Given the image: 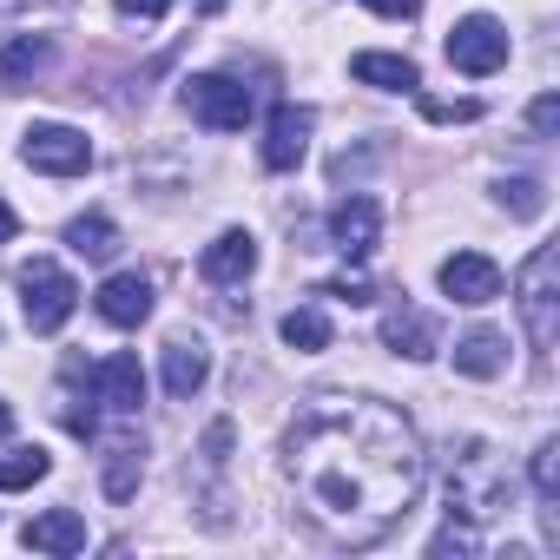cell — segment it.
Returning <instances> with one entry per match:
<instances>
[{
    "mask_svg": "<svg viewBox=\"0 0 560 560\" xmlns=\"http://www.w3.org/2000/svg\"><path fill=\"white\" fill-rule=\"evenodd\" d=\"M284 475L330 547H376L422 494V442L376 396H311L284 435Z\"/></svg>",
    "mask_w": 560,
    "mask_h": 560,
    "instance_id": "6da1fadb",
    "label": "cell"
},
{
    "mask_svg": "<svg viewBox=\"0 0 560 560\" xmlns=\"http://www.w3.org/2000/svg\"><path fill=\"white\" fill-rule=\"evenodd\" d=\"M508 501H514V481L501 475V462L488 455V442L448 448V514H462V521H494Z\"/></svg>",
    "mask_w": 560,
    "mask_h": 560,
    "instance_id": "7a4b0ae2",
    "label": "cell"
},
{
    "mask_svg": "<svg viewBox=\"0 0 560 560\" xmlns=\"http://www.w3.org/2000/svg\"><path fill=\"white\" fill-rule=\"evenodd\" d=\"M553 277H560V250H553V244H540V250L521 264V277H514V304H521L527 343H534L540 357L560 343V291H553Z\"/></svg>",
    "mask_w": 560,
    "mask_h": 560,
    "instance_id": "3957f363",
    "label": "cell"
},
{
    "mask_svg": "<svg viewBox=\"0 0 560 560\" xmlns=\"http://www.w3.org/2000/svg\"><path fill=\"white\" fill-rule=\"evenodd\" d=\"M73 304H80V284H73L54 257H34V264L21 270V311H27V330H34V337H54V330L73 317Z\"/></svg>",
    "mask_w": 560,
    "mask_h": 560,
    "instance_id": "277c9868",
    "label": "cell"
},
{
    "mask_svg": "<svg viewBox=\"0 0 560 560\" xmlns=\"http://www.w3.org/2000/svg\"><path fill=\"white\" fill-rule=\"evenodd\" d=\"M442 54H448V67H455V73H468V80L501 73V67H508V27H501L494 14H468V21H455V27H448Z\"/></svg>",
    "mask_w": 560,
    "mask_h": 560,
    "instance_id": "5b68a950",
    "label": "cell"
},
{
    "mask_svg": "<svg viewBox=\"0 0 560 560\" xmlns=\"http://www.w3.org/2000/svg\"><path fill=\"white\" fill-rule=\"evenodd\" d=\"M185 113L211 132H244L250 126V86L231 73H198V80H185Z\"/></svg>",
    "mask_w": 560,
    "mask_h": 560,
    "instance_id": "8992f818",
    "label": "cell"
},
{
    "mask_svg": "<svg viewBox=\"0 0 560 560\" xmlns=\"http://www.w3.org/2000/svg\"><path fill=\"white\" fill-rule=\"evenodd\" d=\"M21 159H27L34 172L80 178V172L93 165V145H86V132H73V126H34V132L21 139Z\"/></svg>",
    "mask_w": 560,
    "mask_h": 560,
    "instance_id": "52a82bcc",
    "label": "cell"
},
{
    "mask_svg": "<svg viewBox=\"0 0 560 560\" xmlns=\"http://www.w3.org/2000/svg\"><path fill=\"white\" fill-rule=\"evenodd\" d=\"M311 126H317L311 106H277L270 126H264V165L270 172H298L304 152H311Z\"/></svg>",
    "mask_w": 560,
    "mask_h": 560,
    "instance_id": "ba28073f",
    "label": "cell"
},
{
    "mask_svg": "<svg viewBox=\"0 0 560 560\" xmlns=\"http://www.w3.org/2000/svg\"><path fill=\"white\" fill-rule=\"evenodd\" d=\"M442 291H448L455 304L481 311V304H494V298H501V264H494V257H481V250H455V257L442 264Z\"/></svg>",
    "mask_w": 560,
    "mask_h": 560,
    "instance_id": "9c48e42d",
    "label": "cell"
},
{
    "mask_svg": "<svg viewBox=\"0 0 560 560\" xmlns=\"http://www.w3.org/2000/svg\"><path fill=\"white\" fill-rule=\"evenodd\" d=\"M100 317L106 324H119V330H139L145 317H152V277H139V270H113L106 284H100Z\"/></svg>",
    "mask_w": 560,
    "mask_h": 560,
    "instance_id": "30bf717a",
    "label": "cell"
},
{
    "mask_svg": "<svg viewBox=\"0 0 560 560\" xmlns=\"http://www.w3.org/2000/svg\"><path fill=\"white\" fill-rule=\"evenodd\" d=\"M198 270H205V284H218V291L244 284V277L257 270V237H250V231H218V237L205 244Z\"/></svg>",
    "mask_w": 560,
    "mask_h": 560,
    "instance_id": "8fae6325",
    "label": "cell"
},
{
    "mask_svg": "<svg viewBox=\"0 0 560 560\" xmlns=\"http://www.w3.org/2000/svg\"><path fill=\"white\" fill-rule=\"evenodd\" d=\"M376 237H383V211H376V198H343V205L330 211V244H337L350 264H363V257L376 250Z\"/></svg>",
    "mask_w": 560,
    "mask_h": 560,
    "instance_id": "7c38bea8",
    "label": "cell"
},
{
    "mask_svg": "<svg viewBox=\"0 0 560 560\" xmlns=\"http://www.w3.org/2000/svg\"><path fill=\"white\" fill-rule=\"evenodd\" d=\"M86 383H93V396H100L106 409H119V416H132V409L145 402V370H139L132 350H119V357H106L100 370H86Z\"/></svg>",
    "mask_w": 560,
    "mask_h": 560,
    "instance_id": "4fadbf2b",
    "label": "cell"
},
{
    "mask_svg": "<svg viewBox=\"0 0 560 560\" xmlns=\"http://www.w3.org/2000/svg\"><path fill=\"white\" fill-rule=\"evenodd\" d=\"M383 343L396 350V357H409V363H422V357H435V324L402 298V304H389L383 311Z\"/></svg>",
    "mask_w": 560,
    "mask_h": 560,
    "instance_id": "5bb4252c",
    "label": "cell"
},
{
    "mask_svg": "<svg viewBox=\"0 0 560 560\" xmlns=\"http://www.w3.org/2000/svg\"><path fill=\"white\" fill-rule=\"evenodd\" d=\"M205 376H211V357H205V343L198 337H172L165 343V396H198L205 389Z\"/></svg>",
    "mask_w": 560,
    "mask_h": 560,
    "instance_id": "9a60e30c",
    "label": "cell"
},
{
    "mask_svg": "<svg viewBox=\"0 0 560 560\" xmlns=\"http://www.w3.org/2000/svg\"><path fill=\"white\" fill-rule=\"evenodd\" d=\"M27 547H40V553H80L86 547V521L73 514V508H47V514H34L27 521V534H21Z\"/></svg>",
    "mask_w": 560,
    "mask_h": 560,
    "instance_id": "2e32d148",
    "label": "cell"
},
{
    "mask_svg": "<svg viewBox=\"0 0 560 560\" xmlns=\"http://www.w3.org/2000/svg\"><path fill=\"white\" fill-rule=\"evenodd\" d=\"M350 73H357L363 86H383V93H416V86H422L416 60H402V54H357Z\"/></svg>",
    "mask_w": 560,
    "mask_h": 560,
    "instance_id": "e0dca14e",
    "label": "cell"
},
{
    "mask_svg": "<svg viewBox=\"0 0 560 560\" xmlns=\"http://www.w3.org/2000/svg\"><path fill=\"white\" fill-rule=\"evenodd\" d=\"M501 363H508V343H501V330H468V337L455 343V370H462V376H475V383L501 376Z\"/></svg>",
    "mask_w": 560,
    "mask_h": 560,
    "instance_id": "ac0fdd59",
    "label": "cell"
},
{
    "mask_svg": "<svg viewBox=\"0 0 560 560\" xmlns=\"http://www.w3.org/2000/svg\"><path fill=\"white\" fill-rule=\"evenodd\" d=\"M534 494H540V514H547V540H560V514H553V501H560V442L553 435L534 448Z\"/></svg>",
    "mask_w": 560,
    "mask_h": 560,
    "instance_id": "d6986e66",
    "label": "cell"
},
{
    "mask_svg": "<svg viewBox=\"0 0 560 560\" xmlns=\"http://www.w3.org/2000/svg\"><path fill=\"white\" fill-rule=\"evenodd\" d=\"M67 244H73V257H93V264H106L113 250H119V231H113V218H73L67 224Z\"/></svg>",
    "mask_w": 560,
    "mask_h": 560,
    "instance_id": "ffe728a7",
    "label": "cell"
},
{
    "mask_svg": "<svg viewBox=\"0 0 560 560\" xmlns=\"http://www.w3.org/2000/svg\"><path fill=\"white\" fill-rule=\"evenodd\" d=\"M47 448H14V455H0V494H21L34 481H47Z\"/></svg>",
    "mask_w": 560,
    "mask_h": 560,
    "instance_id": "44dd1931",
    "label": "cell"
},
{
    "mask_svg": "<svg viewBox=\"0 0 560 560\" xmlns=\"http://www.w3.org/2000/svg\"><path fill=\"white\" fill-rule=\"evenodd\" d=\"M47 60H54V47H47V40H34V34H21V40L0 47V80H34Z\"/></svg>",
    "mask_w": 560,
    "mask_h": 560,
    "instance_id": "7402d4cb",
    "label": "cell"
},
{
    "mask_svg": "<svg viewBox=\"0 0 560 560\" xmlns=\"http://www.w3.org/2000/svg\"><path fill=\"white\" fill-rule=\"evenodd\" d=\"M284 343H291V350H304V357L330 350V317H324V311H311V304H304V311H291V317H284Z\"/></svg>",
    "mask_w": 560,
    "mask_h": 560,
    "instance_id": "603a6c76",
    "label": "cell"
},
{
    "mask_svg": "<svg viewBox=\"0 0 560 560\" xmlns=\"http://www.w3.org/2000/svg\"><path fill=\"white\" fill-rule=\"evenodd\" d=\"M132 488H139V442H113V455H106V494L132 501Z\"/></svg>",
    "mask_w": 560,
    "mask_h": 560,
    "instance_id": "cb8c5ba5",
    "label": "cell"
},
{
    "mask_svg": "<svg viewBox=\"0 0 560 560\" xmlns=\"http://www.w3.org/2000/svg\"><path fill=\"white\" fill-rule=\"evenodd\" d=\"M501 205H508L514 218H540V205H547V198H540V185H534V178H508V185H501Z\"/></svg>",
    "mask_w": 560,
    "mask_h": 560,
    "instance_id": "d4e9b609",
    "label": "cell"
},
{
    "mask_svg": "<svg viewBox=\"0 0 560 560\" xmlns=\"http://www.w3.org/2000/svg\"><path fill=\"white\" fill-rule=\"evenodd\" d=\"M324 298H350V304H370V298H376V284H370L363 270H350V277H330V284H324Z\"/></svg>",
    "mask_w": 560,
    "mask_h": 560,
    "instance_id": "484cf974",
    "label": "cell"
},
{
    "mask_svg": "<svg viewBox=\"0 0 560 560\" xmlns=\"http://www.w3.org/2000/svg\"><path fill=\"white\" fill-rule=\"evenodd\" d=\"M422 113H429L435 126H455V119H481V106H475V100H422Z\"/></svg>",
    "mask_w": 560,
    "mask_h": 560,
    "instance_id": "4316f807",
    "label": "cell"
},
{
    "mask_svg": "<svg viewBox=\"0 0 560 560\" xmlns=\"http://www.w3.org/2000/svg\"><path fill=\"white\" fill-rule=\"evenodd\" d=\"M527 126H534V139H553V132H560V100H553V93H540V100H534V113H527Z\"/></svg>",
    "mask_w": 560,
    "mask_h": 560,
    "instance_id": "83f0119b",
    "label": "cell"
},
{
    "mask_svg": "<svg viewBox=\"0 0 560 560\" xmlns=\"http://www.w3.org/2000/svg\"><path fill=\"white\" fill-rule=\"evenodd\" d=\"M475 547H481V540H475V527H455V521L429 540V553H475Z\"/></svg>",
    "mask_w": 560,
    "mask_h": 560,
    "instance_id": "f1b7e54d",
    "label": "cell"
},
{
    "mask_svg": "<svg viewBox=\"0 0 560 560\" xmlns=\"http://www.w3.org/2000/svg\"><path fill=\"white\" fill-rule=\"evenodd\" d=\"M165 8H172V0H119V14H126V21H159Z\"/></svg>",
    "mask_w": 560,
    "mask_h": 560,
    "instance_id": "f546056e",
    "label": "cell"
},
{
    "mask_svg": "<svg viewBox=\"0 0 560 560\" xmlns=\"http://www.w3.org/2000/svg\"><path fill=\"white\" fill-rule=\"evenodd\" d=\"M363 8H370V14H389V21H409L422 0H363Z\"/></svg>",
    "mask_w": 560,
    "mask_h": 560,
    "instance_id": "4dcf8cb0",
    "label": "cell"
},
{
    "mask_svg": "<svg viewBox=\"0 0 560 560\" xmlns=\"http://www.w3.org/2000/svg\"><path fill=\"white\" fill-rule=\"evenodd\" d=\"M14 231H21V218H14V205H8V198H0V244H8Z\"/></svg>",
    "mask_w": 560,
    "mask_h": 560,
    "instance_id": "1f68e13d",
    "label": "cell"
},
{
    "mask_svg": "<svg viewBox=\"0 0 560 560\" xmlns=\"http://www.w3.org/2000/svg\"><path fill=\"white\" fill-rule=\"evenodd\" d=\"M34 0H0V21H14V14H27Z\"/></svg>",
    "mask_w": 560,
    "mask_h": 560,
    "instance_id": "d6a6232c",
    "label": "cell"
},
{
    "mask_svg": "<svg viewBox=\"0 0 560 560\" xmlns=\"http://www.w3.org/2000/svg\"><path fill=\"white\" fill-rule=\"evenodd\" d=\"M8 429H14V409H8V402H0V442H8Z\"/></svg>",
    "mask_w": 560,
    "mask_h": 560,
    "instance_id": "836d02e7",
    "label": "cell"
}]
</instances>
